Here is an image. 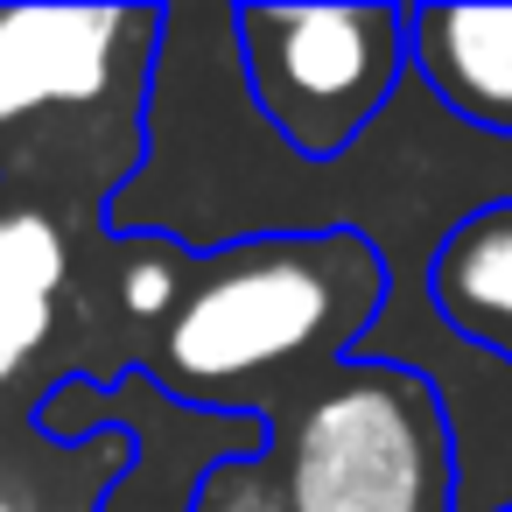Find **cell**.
Segmentation results:
<instances>
[{"mask_svg":"<svg viewBox=\"0 0 512 512\" xmlns=\"http://www.w3.org/2000/svg\"><path fill=\"white\" fill-rule=\"evenodd\" d=\"M197 512H288V505H281V484H274L267 456H253V463L211 470L204 491H197Z\"/></svg>","mask_w":512,"mask_h":512,"instance_id":"10","label":"cell"},{"mask_svg":"<svg viewBox=\"0 0 512 512\" xmlns=\"http://www.w3.org/2000/svg\"><path fill=\"white\" fill-rule=\"evenodd\" d=\"M71 239L36 204H0V386H15L57 330Z\"/></svg>","mask_w":512,"mask_h":512,"instance_id":"8","label":"cell"},{"mask_svg":"<svg viewBox=\"0 0 512 512\" xmlns=\"http://www.w3.org/2000/svg\"><path fill=\"white\" fill-rule=\"evenodd\" d=\"M155 43L162 8H0V176L106 211L148 148Z\"/></svg>","mask_w":512,"mask_h":512,"instance_id":"2","label":"cell"},{"mask_svg":"<svg viewBox=\"0 0 512 512\" xmlns=\"http://www.w3.org/2000/svg\"><path fill=\"white\" fill-rule=\"evenodd\" d=\"M232 57L260 127L323 169L400 92L407 8H232Z\"/></svg>","mask_w":512,"mask_h":512,"instance_id":"4","label":"cell"},{"mask_svg":"<svg viewBox=\"0 0 512 512\" xmlns=\"http://www.w3.org/2000/svg\"><path fill=\"white\" fill-rule=\"evenodd\" d=\"M183 281H190V253L183 246H169V239H120V281H113V295H120L127 323L162 330L169 309L183 302Z\"/></svg>","mask_w":512,"mask_h":512,"instance_id":"9","label":"cell"},{"mask_svg":"<svg viewBox=\"0 0 512 512\" xmlns=\"http://www.w3.org/2000/svg\"><path fill=\"white\" fill-rule=\"evenodd\" d=\"M267 470L288 512H456L449 421L407 365H323L295 421L267 428Z\"/></svg>","mask_w":512,"mask_h":512,"instance_id":"3","label":"cell"},{"mask_svg":"<svg viewBox=\"0 0 512 512\" xmlns=\"http://www.w3.org/2000/svg\"><path fill=\"white\" fill-rule=\"evenodd\" d=\"M36 428L64 442H99L106 428L134 442L127 470L106 484L99 512H197V491L225 463L267 456V421L260 414H218L176 400L155 372H120V379H57L36 400Z\"/></svg>","mask_w":512,"mask_h":512,"instance_id":"5","label":"cell"},{"mask_svg":"<svg viewBox=\"0 0 512 512\" xmlns=\"http://www.w3.org/2000/svg\"><path fill=\"white\" fill-rule=\"evenodd\" d=\"M421 295H428V316L456 344L512 365V204H491V211L463 218L428 253Z\"/></svg>","mask_w":512,"mask_h":512,"instance_id":"7","label":"cell"},{"mask_svg":"<svg viewBox=\"0 0 512 512\" xmlns=\"http://www.w3.org/2000/svg\"><path fill=\"white\" fill-rule=\"evenodd\" d=\"M379 309L386 260L358 232H295L190 253L183 302L155 337V379L190 407L253 414V386L351 358Z\"/></svg>","mask_w":512,"mask_h":512,"instance_id":"1","label":"cell"},{"mask_svg":"<svg viewBox=\"0 0 512 512\" xmlns=\"http://www.w3.org/2000/svg\"><path fill=\"white\" fill-rule=\"evenodd\" d=\"M407 78L456 127L512 141V8H407Z\"/></svg>","mask_w":512,"mask_h":512,"instance_id":"6","label":"cell"}]
</instances>
